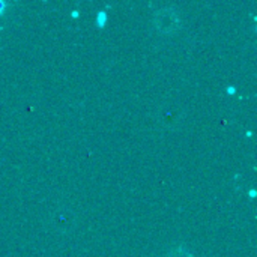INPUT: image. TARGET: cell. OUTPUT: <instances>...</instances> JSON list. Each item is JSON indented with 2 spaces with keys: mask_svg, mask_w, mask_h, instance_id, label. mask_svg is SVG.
I'll list each match as a JSON object with an SVG mask.
<instances>
[{
  "mask_svg": "<svg viewBox=\"0 0 257 257\" xmlns=\"http://www.w3.org/2000/svg\"><path fill=\"white\" fill-rule=\"evenodd\" d=\"M105 20H107V15H105L104 11H101V12L98 14V26H104Z\"/></svg>",
  "mask_w": 257,
  "mask_h": 257,
  "instance_id": "1",
  "label": "cell"
},
{
  "mask_svg": "<svg viewBox=\"0 0 257 257\" xmlns=\"http://www.w3.org/2000/svg\"><path fill=\"white\" fill-rule=\"evenodd\" d=\"M229 93H235V87H229Z\"/></svg>",
  "mask_w": 257,
  "mask_h": 257,
  "instance_id": "2",
  "label": "cell"
}]
</instances>
